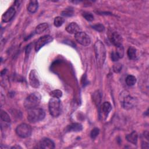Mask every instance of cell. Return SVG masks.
I'll list each match as a JSON object with an SVG mask.
<instances>
[{"label": "cell", "instance_id": "8", "mask_svg": "<svg viewBox=\"0 0 149 149\" xmlns=\"http://www.w3.org/2000/svg\"><path fill=\"white\" fill-rule=\"evenodd\" d=\"M112 109V106L109 102H104L100 108L99 114L100 118L101 120H105L107 118L109 113Z\"/></svg>", "mask_w": 149, "mask_h": 149}, {"label": "cell", "instance_id": "32", "mask_svg": "<svg viewBox=\"0 0 149 149\" xmlns=\"http://www.w3.org/2000/svg\"><path fill=\"white\" fill-rule=\"evenodd\" d=\"M30 49H31V47H30V45L27 46V48H26V54H27V53H28V54H29V53L30 52Z\"/></svg>", "mask_w": 149, "mask_h": 149}, {"label": "cell", "instance_id": "16", "mask_svg": "<svg viewBox=\"0 0 149 149\" xmlns=\"http://www.w3.org/2000/svg\"><path fill=\"white\" fill-rule=\"evenodd\" d=\"M38 8V2L36 0H32L30 1L28 6H27V10L29 12L31 13H35Z\"/></svg>", "mask_w": 149, "mask_h": 149}, {"label": "cell", "instance_id": "6", "mask_svg": "<svg viewBox=\"0 0 149 149\" xmlns=\"http://www.w3.org/2000/svg\"><path fill=\"white\" fill-rule=\"evenodd\" d=\"M32 132L31 126L26 123H21L16 128V134L22 138L29 137Z\"/></svg>", "mask_w": 149, "mask_h": 149}, {"label": "cell", "instance_id": "25", "mask_svg": "<svg viewBox=\"0 0 149 149\" xmlns=\"http://www.w3.org/2000/svg\"><path fill=\"white\" fill-rule=\"evenodd\" d=\"M50 95L52 97L59 98L62 96V92L59 90H55L50 93Z\"/></svg>", "mask_w": 149, "mask_h": 149}, {"label": "cell", "instance_id": "19", "mask_svg": "<svg viewBox=\"0 0 149 149\" xmlns=\"http://www.w3.org/2000/svg\"><path fill=\"white\" fill-rule=\"evenodd\" d=\"M127 54L130 59L134 60L136 58L137 54H136V49L134 47H130L128 48L127 51Z\"/></svg>", "mask_w": 149, "mask_h": 149}, {"label": "cell", "instance_id": "22", "mask_svg": "<svg viewBox=\"0 0 149 149\" xmlns=\"http://www.w3.org/2000/svg\"><path fill=\"white\" fill-rule=\"evenodd\" d=\"M1 119L2 120L4 121L6 123H10V118L9 116V115L4 111L1 110Z\"/></svg>", "mask_w": 149, "mask_h": 149}, {"label": "cell", "instance_id": "2", "mask_svg": "<svg viewBox=\"0 0 149 149\" xmlns=\"http://www.w3.org/2000/svg\"><path fill=\"white\" fill-rule=\"evenodd\" d=\"M45 116L44 111L41 108H33L27 112V119L31 123H36L42 120Z\"/></svg>", "mask_w": 149, "mask_h": 149}, {"label": "cell", "instance_id": "20", "mask_svg": "<svg viewBox=\"0 0 149 149\" xmlns=\"http://www.w3.org/2000/svg\"><path fill=\"white\" fill-rule=\"evenodd\" d=\"M126 83L128 86H132L136 83V78L132 75H128L126 78Z\"/></svg>", "mask_w": 149, "mask_h": 149}, {"label": "cell", "instance_id": "29", "mask_svg": "<svg viewBox=\"0 0 149 149\" xmlns=\"http://www.w3.org/2000/svg\"><path fill=\"white\" fill-rule=\"evenodd\" d=\"M122 69V65L119 63H116L113 66V70L115 73H119Z\"/></svg>", "mask_w": 149, "mask_h": 149}, {"label": "cell", "instance_id": "14", "mask_svg": "<svg viewBox=\"0 0 149 149\" xmlns=\"http://www.w3.org/2000/svg\"><path fill=\"white\" fill-rule=\"evenodd\" d=\"M80 27L79 26L74 22H72L70 24L68 25V26L66 27V30L70 34H76V33L80 32Z\"/></svg>", "mask_w": 149, "mask_h": 149}, {"label": "cell", "instance_id": "9", "mask_svg": "<svg viewBox=\"0 0 149 149\" xmlns=\"http://www.w3.org/2000/svg\"><path fill=\"white\" fill-rule=\"evenodd\" d=\"M53 38L49 35H45L41 37L36 42L35 45V50L36 51H38L44 45L47 44H48L52 41Z\"/></svg>", "mask_w": 149, "mask_h": 149}, {"label": "cell", "instance_id": "3", "mask_svg": "<svg viewBox=\"0 0 149 149\" xmlns=\"http://www.w3.org/2000/svg\"><path fill=\"white\" fill-rule=\"evenodd\" d=\"M119 100L122 107L125 109L133 108L136 104V99L125 91L120 93Z\"/></svg>", "mask_w": 149, "mask_h": 149}, {"label": "cell", "instance_id": "18", "mask_svg": "<svg viewBox=\"0 0 149 149\" xmlns=\"http://www.w3.org/2000/svg\"><path fill=\"white\" fill-rule=\"evenodd\" d=\"M48 24L47 23H42L38 24L36 28V32L37 34H41L48 28Z\"/></svg>", "mask_w": 149, "mask_h": 149}, {"label": "cell", "instance_id": "17", "mask_svg": "<svg viewBox=\"0 0 149 149\" xmlns=\"http://www.w3.org/2000/svg\"><path fill=\"white\" fill-rule=\"evenodd\" d=\"M126 139L127 141L133 144H136L138 139L137 133L135 131H133L131 133L126 136Z\"/></svg>", "mask_w": 149, "mask_h": 149}, {"label": "cell", "instance_id": "28", "mask_svg": "<svg viewBox=\"0 0 149 149\" xmlns=\"http://www.w3.org/2000/svg\"><path fill=\"white\" fill-rule=\"evenodd\" d=\"M100 133V130L98 128H94L93 129L91 132V133H90V136L91 137V139H94L95 138L97 137V136Z\"/></svg>", "mask_w": 149, "mask_h": 149}, {"label": "cell", "instance_id": "31", "mask_svg": "<svg viewBox=\"0 0 149 149\" xmlns=\"http://www.w3.org/2000/svg\"><path fill=\"white\" fill-rule=\"evenodd\" d=\"M148 144L146 142H143L142 143V148H148Z\"/></svg>", "mask_w": 149, "mask_h": 149}, {"label": "cell", "instance_id": "15", "mask_svg": "<svg viewBox=\"0 0 149 149\" xmlns=\"http://www.w3.org/2000/svg\"><path fill=\"white\" fill-rule=\"evenodd\" d=\"M82 125L78 123H73L67 126L65 129V132H80L82 130Z\"/></svg>", "mask_w": 149, "mask_h": 149}, {"label": "cell", "instance_id": "27", "mask_svg": "<svg viewBox=\"0 0 149 149\" xmlns=\"http://www.w3.org/2000/svg\"><path fill=\"white\" fill-rule=\"evenodd\" d=\"M83 16L85 18V19L88 22H91L94 20L93 15L88 12H84L83 13Z\"/></svg>", "mask_w": 149, "mask_h": 149}, {"label": "cell", "instance_id": "24", "mask_svg": "<svg viewBox=\"0 0 149 149\" xmlns=\"http://www.w3.org/2000/svg\"><path fill=\"white\" fill-rule=\"evenodd\" d=\"M61 15L64 16H71L73 15V10L71 8H68L62 12Z\"/></svg>", "mask_w": 149, "mask_h": 149}, {"label": "cell", "instance_id": "4", "mask_svg": "<svg viewBox=\"0 0 149 149\" xmlns=\"http://www.w3.org/2000/svg\"><path fill=\"white\" fill-rule=\"evenodd\" d=\"M41 101V95L39 93L34 92L31 93L25 100L24 106L29 109L37 107Z\"/></svg>", "mask_w": 149, "mask_h": 149}, {"label": "cell", "instance_id": "23", "mask_svg": "<svg viewBox=\"0 0 149 149\" xmlns=\"http://www.w3.org/2000/svg\"><path fill=\"white\" fill-rule=\"evenodd\" d=\"M115 52L117 54L119 59L123 58V56L124 55V49H123L122 45L116 47V51Z\"/></svg>", "mask_w": 149, "mask_h": 149}, {"label": "cell", "instance_id": "12", "mask_svg": "<svg viewBox=\"0 0 149 149\" xmlns=\"http://www.w3.org/2000/svg\"><path fill=\"white\" fill-rule=\"evenodd\" d=\"M40 148L44 149H52L55 148L54 143L48 138H44L40 142Z\"/></svg>", "mask_w": 149, "mask_h": 149}, {"label": "cell", "instance_id": "13", "mask_svg": "<svg viewBox=\"0 0 149 149\" xmlns=\"http://www.w3.org/2000/svg\"><path fill=\"white\" fill-rule=\"evenodd\" d=\"M122 36L117 32H113L110 38L111 42L116 47L122 45Z\"/></svg>", "mask_w": 149, "mask_h": 149}, {"label": "cell", "instance_id": "11", "mask_svg": "<svg viewBox=\"0 0 149 149\" xmlns=\"http://www.w3.org/2000/svg\"><path fill=\"white\" fill-rule=\"evenodd\" d=\"M16 13V10L15 8L10 7L2 16V20L3 22L7 23L10 21L14 17Z\"/></svg>", "mask_w": 149, "mask_h": 149}, {"label": "cell", "instance_id": "7", "mask_svg": "<svg viewBox=\"0 0 149 149\" xmlns=\"http://www.w3.org/2000/svg\"><path fill=\"white\" fill-rule=\"evenodd\" d=\"M75 40L77 42L83 46H88L91 43V39L88 35L84 32L80 31L74 35Z\"/></svg>", "mask_w": 149, "mask_h": 149}, {"label": "cell", "instance_id": "21", "mask_svg": "<svg viewBox=\"0 0 149 149\" xmlns=\"http://www.w3.org/2000/svg\"><path fill=\"white\" fill-rule=\"evenodd\" d=\"M65 22V19L62 17H61V16H57L56 17L55 19H54V26L55 27H59L60 26H61L63 23H64Z\"/></svg>", "mask_w": 149, "mask_h": 149}, {"label": "cell", "instance_id": "26", "mask_svg": "<svg viewBox=\"0 0 149 149\" xmlns=\"http://www.w3.org/2000/svg\"><path fill=\"white\" fill-rule=\"evenodd\" d=\"M92 27H93V29H94L96 31H99V32H102V31H104L105 30L104 26L103 24H100V23L94 24V25L92 26Z\"/></svg>", "mask_w": 149, "mask_h": 149}, {"label": "cell", "instance_id": "5", "mask_svg": "<svg viewBox=\"0 0 149 149\" xmlns=\"http://www.w3.org/2000/svg\"><path fill=\"white\" fill-rule=\"evenodd\" d=\"M48 109L50 114L54 117H58L61 112V101L59 98L52 97L48 103Z\"/></svg>", "mask_w": 149, "mask_h": 149}, {"label": "cell", "instance_id": "10", "mask_svg": "<svg viewBox=\"0 0 149 149\" xmlns=\"http://www.w3.org/2000/svg\"><path fill=\"white\" fill-rule=\"evenodd\" d=\"M29 81L30 86L34 88H38L40 85L38 73L35 69L30 71L29 76Z\"/></svg>", "mask_w": 149, "mask_h": 149}, {"label": "cell", "instance_id": "30", "mask_svg": "<svg viewBox=\"0 0 149 149\" xmlns=\"http://www.w3.org/2000/svg\"><path fill=\"white\" fill-rule=\"evenodd\" d=\"M111 59L113 62H116L119 59V58L115 52H113L111 54Z\"/></svg>", "mask_w": 149, "mask_h": 149}, {"label": "cell", "instance_id": "1", "mask_svg": "<svg viewBox=\"0 0 149 149\" xmlns=\"http://www.w3.org/2000/svg\"><path fill=\"white\" fill-rule=\"evenodd\" d=\"M94 51L97 65L99 67L103 66L106 58V49L104 44L100 40L94 44Z\"/></svg>", "mask_w": 149, "mask_h": 149}]
</instances>
